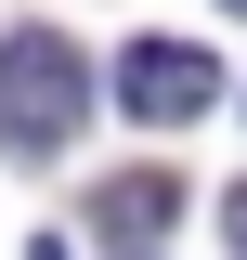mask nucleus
<instances>
[{
    "label": "nucleus",
    "mask_w": 247,
    "mask_h": 260,
    "mask_svg": "<svg viewBox=\"0 0 247 260\" xmlns=\"http://www.w3.org/2000/svg\"><path fill=\"white\" fill-rule=\"evenodd\" d=\"M221 234H234V260H247V182H234V195H221Z\"/></svg>",
    "instance_id": "obj_4"
},
{
    "label": "nucleus",
    "mask_w": 247,
    "mask_h": 260,
    "mask_svg": "<svg viewBox=\"0 0 247 260\" xmlns=\"http://www.w3.org/2000/svg\"><path fill=\"white\" fill-rule=\"evenodd\" d=\"M221 13H247V0H221Z\"/></svg>",
    "instance_id": "obj_5"
},
{
    "label": "nucleus",
    "mask_w": 247,
    "mask_h": 260,
    "mask_svg": "<svg viewBox=\"0 0 247 260\" xmlns=\"http://www.w3.org/2000/svg\"><path fill=\"white\" fill-rule=\"evenodd\" d=\"M169 208H182V182H169V169H117V182L91 195V221L117 234V247H143V234H169Z\"/></svg>",
    "instance_id": "obj_3"
},
{
    "label": "nucleus",
    "mask_w": 247,
    "mask_h": 260,
    "mask_svg": "<svg viewBox=\"0 0 247 260\" xmlns=\"http://www.w3.org/2000/svg\"><path fill=\"white\" fill-rule=\"evenodd\" d=\"M117 104H130L143 130H182V117L221 104V65L195 52V39H130V52H117Z\"/></svg>",
    "instance_id": "obj_2"
},
{
    "label": "nucleus",
    "mask_w": 247,
    "mask_h": 260,
    "mask_svg": "<svg viewBox=\"0 0 247 260\" xmlns=\"http://www.w3.org/2000/svg\"><path fill=\"white\" fill-rule=\"evenodd\" d=\"M78 117H91L78 39H65V26H13V39H0V143H13V156H65Z\"/></svg>",
    "instance_id": "obj_1"
}]
</instances>
